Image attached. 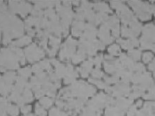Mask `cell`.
Listing matches in <instances>:
<instances>
[{"instance_id":"cell-9","label":"cell","mask_w":155,"mask_h":116,"mask_svg":"<svg viewBox=\"0 0 155 116\" xmlns=\"http://www.w3.org/2000/svg\"><path fill=\"white\" fill-rule=\"evenodd\" d=\"M109 51L112 53H116L118 51V47L116 46V45H114V46L111 47L110 48H109Z\"/></svg>"},{"instance_id":"cell-1","label":"cell","mask_w":155,"mask_h":116,"mask_svg":"<svg viewBox=\"0 0 155 116\" xmlns=\"http://www.w3.org/2000/svg\"><path fill=\"white\" fill-rule=\"evenodd\" d=\"M18 61L23 64L25 59L21 49L17 48L2 49L0 51V70L16 69L18 67Z\"/></svg>"},{"instance_id":"cell-4","label":"cell","mask_w":155,"mask_h":116,"mask_svg":"<svg viewBox=\"0 0 155 116\" xmlns=\"http://www.w3.org/2000/svg\"><path fill=\"white\" fill-rule=\"evenodd\" d=\"M11 10L12 11L19 13L21 14V16H24L25 14H27L31 10V6L28 4L21 3L19 4L17 2H12L9 4Z\"/></svg>"},{"instance_id":"cell-3","label":"cell","mask_w":155,"mask_h":116,"mask_svg":"<svg viewBox=\"0 0 155 116\" xmlns=\"http://www.w3.org/2000/svg\"><path fill=\"white\" fill-rule=\"evenodd\" d=\"M76 42L71 38H69L67 42L64 45L63 49L60 53V58L62 60L68 59L71 56L74 54L76 47Z\"/></svg>"},{"instance_id":"cell-5","label":"cell","mask_w":155,"mask_h":116,"mask_svg":"<svg viewBox=\"0 0 155 116\" xmlns=\"http://www.w3.org/2000/svg\"><path fill=\"white\" fill-rule=\"evenodd\" d=\"M31 42V38L29 37H24L21 39H19L18 40L16 41V42H13L12 45L15 47H21L24 46V45L28 44Z\"/></svg>"},{"instance_id":"cell-11","label":"cell","mask_w":155,"mask_h":116,"mask_svg":"<svg viewBox=\"0 0 155 116\" xmlns=\"http://www.w3.org/2000/svg\"><path fill=\"white\" fill-rule=\"evenodd\" d=\"M31 110V107L30 106H24V107H23V108H22V112L24 113H28Z\"/></svg>"},{"instance_id":"cell-7","label":"cell","mask_w":155,"mask_h":116,"mask_svg":"<svg viewBox=\"0 0 155 116\" xmlns=\"http://www.w3.org/2000/svg\"><path fill=\"white\" fill-rule=\"evenodd\" d=\"M31 73V70L29 68H25L24 69L20 70V74L23 77H26L29 76Z\"/></svg>"},{"instance_id":"cell-2","label":"cell","mask_w":155,"mask_h":116,"mask_svg":"<svg viewBox=\"0 0 155 116\" xmlns=\"http://www.w3.org/2000/svg\"><path fill=\"white\" fill-rule=\"evenodd\" d=\"M25 55L29 60V61L33 62L35 61H38V60L40 59L41 58L44 56V52L42 50H41L36 46V44H32L29 47L25 49Z\"/></svg>"},{"instance_id":"cell-6","label":"cell","mask_w":155,"mask_h":116,"mask_svg":"<svg viewBox=\"0 0 155 116\" xmlns=\"http://www.w3.org/2000/svg\"><path fill=\"white\" fill-rule=\"evenodd\" d=\"M40 103L43 106L45 107V108H49V106H51V104H52V101L51 99H49L48 98H42V99L40 100Z\"/></svg>"},{"instance_id":"cell-8","label":"cell","mask_w":155,"mask_h":116,"mask_svg":"<svg viewBox=\"0 0 155 116\" xmlns=\"http://www.w3.org/2000/svg\"><path fill=\"white\" fill-rule=\"evenodd\" d=\"M36 113H37V114L39 115H41V116H45L46 115V112L44 111V109H43L42 107L39 106L38 104H37V106H36Z\"/></svg>"},{"instance_id":"cell-10","label":"cell","mask_w":155,"mask_h":116,"mask_svg":"<svg viewBox=\"0 0 155 116\" xmlns=\"http://www.w3.org/2000/svg\"><path fill=\"white\" fill-rule=\"evenodd\" d=\"M152 58V56L151 53H145V55H144V61L145 62H148L150 61V60H151Z\"/></svg>"}]
</instances>
